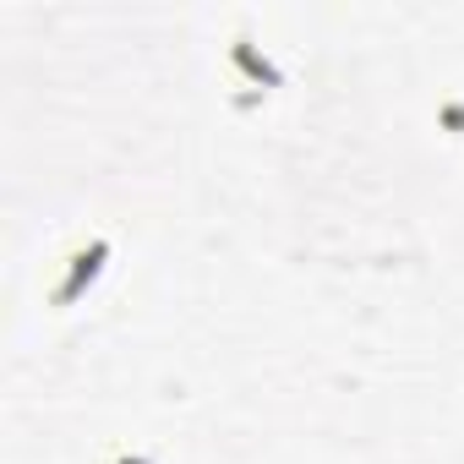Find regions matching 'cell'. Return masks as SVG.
Segmentation results:
<instances>
[{
    "mask_svg": "<svg viewBox=\"0 0 464 464\" xmlns=\"http://www.w3.org/2000/svg\"><path fill=\"white\" fill-rule=\"evenodd\" d=\"M115 464H153V453H121Z\"/></svg>",
    "mask_w": 464,
    "mask_h": 464,
    "instance_id": "obj_3",
    "label": "cell"
},
{
    "mask_svg": "<svg viewBox=\"0 0 464 464\" xmlns=\"http://www.w3.org/2000/svg\"><path fill=\"white\" fill-rule=\"evenodd\" d=\"M104 263H110V241H104V236H99V241H88V246H77V252L66 257V279L50 290V306H55V312L77 306V301L88 295V285L104 274Z\"/></svg>",
    "mask_w": 464,
    "mask_h": 464,
    "instance_id": "obj_1",
    "label": "cell"
},
{
    "mask_svg": "<svg viewBox=\"0 0 464 464\" xmlns=\"http://www.w3.org/2000/svg\"><path fill=\"white\" fill-rule=\"evenodd\" d=\"M229 61H236L252 82H268V88H279V82H285V77H279V66H274L268 55H257V50H252V39H236V44H229Z\"/></svg>",
    "mask_w": 464,
    "mask_h": 464,
    "instance_id": "obj_2",
    "label": "cell"
}]
</instances>
